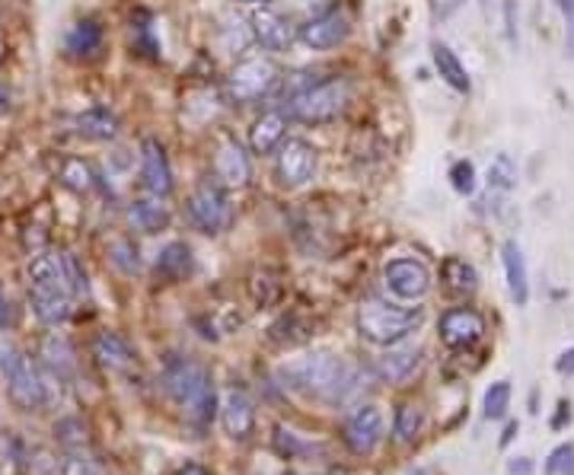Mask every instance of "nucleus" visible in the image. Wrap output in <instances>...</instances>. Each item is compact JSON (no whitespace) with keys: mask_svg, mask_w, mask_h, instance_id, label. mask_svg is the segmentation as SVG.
<instances>
[{"mask_svg":"<svg viewBox=\"0 0 574 475\" xmlns=\"http://www.w3.org/2000/svg\"><path fill=\"white\" fill-rule=\"evenodd\" d=\"M278 377L287 389H294L307 399H323V403L333 405L355 399L364 386V370L342 360L338 355H329V352L287 360L278 370Z\"/></svg>","mask_w":574,"mask_h":475,"instance_id":"obj_1","label":"nucleus"},{"mask_svg":"<svg viewBox=\"0 0 574 475\" xmlns=\"http://www.w3.org/2000/svg\"><path fill=\"white\" fill-rule=\"evenodd\" d=\"M164 386H167L169 399L182 408V415L191 425L205 428L215 422L220 405H217L215 380H211L208 367H201L198 360H189V357H176L167 364Z\"/></svg>","mask_w":574,"mask_h":475,"instance_id":"obj_2","label":"nucleus"},{"mask_svg":"<svg viewBox=\"0 0 574 475\" xmlns=\"http://www.w3.org/2000/svg\"><path fill=\"white\" fill-rule=\"evenodd\" d=\"M348 102H352V83L345 77L310 80L287 96V116L304 125H326L338 119Z\"/></svg>","mask_w":574,"mask_h":475,"instance_id":"obj_3","label":"nucleus"},{"mask_svg":"<svg viewBox=\"0 0 574 475\" xmlns=\"http://www.w3.org/2000/svg\"><path fill=\"white\" fill-rule=\"evenodd\" d=\"M422 326V307H389L386 300H364L358 307V333L370 345L393 348L399 342H406L408 335Z\"/></svg>","mask_w":574,"mask_h":475,"instance_id":"obj_4","label":"nucleus"},{"mask_svg":"<svg viewBox=\"0 0 574 475\" xmlns=\"http://www.w3.org/2000/svg\"><path fill=\"white\" fill-rule=\"evenodd\" d=\"M0 377L7 383L10 399L26 408V412H39L48 403V386L39 377L36 364L10 342H0Z\"/></svg>","mask_w":574,"mask_h":475,"instance_id":"obj_5","label":"nucleus"},{"mask_svg":"<svg viewBox=\"0 0 574 475\" xmlns=\"http://www.w3.org/2000/svg\"><path fill=\"white\" fill-rule=\"evenodd\" d=\"M189 220L195 224V230H201V234H208V237L224 234V230L234 224L230 195H227V189H224L217 179H205L198 189L191 191Z\"/></svg>","mask_w":574,"mask_h":475,"instance_id":"obj_6","label":"nucleus"},{"mask_svg":"<svg viewBox=\"0 0 574 475\" xmlns=\"http://www.w3.org/2000/svg\"><path fill=\"white\" fill-rule=\"evenodd\" d=\"M278 83V68L271 58H246L227 77V96L237 106H249L268 96Z\"/></svg>","mask_w":574,"mask_h":475,"instance_id":"obj_7","label":"nucleus"},{"mask_svg":"<svg viewBox=\"0 0 574 475\" xmlns=\"http://www.w3.org/2000/svg\"><path fill=\"white\" fill-rule=\"evenodd\" d=\"M316 172V147L304 138H285L275 150V179L287 191L304 189Z\"/></svg>","mask_w":574,"mask_h":475,"instance_id":"obj_8","label":"nucleus"},{"mask_svg":"<svg viewBox=\"0 0 574 475\" xmlns=\"http://www.w3.org/2000/svg\"><path fill=\"white\" fill-rule=\"evenodd\" d=\"M383 285L386 290L403 300V304H418L430 294V271L425 261L418 259H393L383 268Z\"/></svg>","mask_w":574,"mask_h":475,"instance_id":"obj_9","label":"nucleus"},{"mask_svg":"<svg viewBox=\"0 0 574 475\" xmlns=\"http://www.w3.org/2000/svg\"><path fill=\"white\" fill-rule=\"evenodd\" d=\"M348 451L358 453V456H367L380 447L383 441V412L377 405H358L348 422H345V431H342Z\"/></svg>","mask_w":574,"mask_h":475,"instance_id":"obj_10","label":"nucleus"},{"mask_svg":"<svg viewBox=\"0 0 574 475\" xmlns=\"http://www.w3.org/2000/svg\"><path fill=\"white\" fill-rule=\"evenodd\" d=\"M352 36V23L342 10H329V13H319L297 29V39L313 51H329L338 48L345 39Z\"/></svg>","mask_w":574,"mask_h":475,"instance_id":"obj_11","label":"nucleus"},{"mask_svg":"<svg viewBox=\"0 0 574 475\" xmlns=\"http://www.w3.org/2000/svg\"><path fill=\"white\" fill-rule=\"evenodd\" d=\"M437 335H441V342H444L447 348L459 352V348L476 345L478 338L485 335V319H482L473 307H454L441 316Z\"/></svg>","mask_w":574,"mask_h":475,"instance_id":"obj_12","label":"nucleus"},{"mask_svg":"<svg viewBox=\"0 0 574 475\" xmlns=\"http://www.w3.org/2000/svg\"><path fill=\"white\" fill-rule=\"evenodd\" d=\"M215 179L224 189H243L249 186L253 179V164H249V154L239 147L237 138H220L215 157Z\"/></svg>","mask_w":574,"mask_h":475,"instance_id":"obj_13","label":"nucleus"},{"mask_svg":"<svg viewBox=\"0 0 574 475\" xmlns=\"http://www.w3.org/2000/svg\"><path fill=\"white\" fill-rule=\"evenodd\" d=\"M141 179L150 195L167 198L172 195V167H169L167 147L157 138H144L141 141Z\"/></svg>","mask_w":574,"mask_h":475,"instance_id":"obj_14","label":"nucleus"},{"mask_svg":"<svg viewBox=\"0 0 574 475\" xmlns=\"http://www.w3.org/2000/svg\"><path fill=\"white\" fill-rule=\"evenodd\" d=\"M253 39L265 48V51H287V48L294 46V39H297V32H294V26L287 17H281L278 10H271V7H256V13H253Z\"/></svg>","mask_w":574,"mask_h":475,"instance_id":"obj_15","label":"nucleus"},{"mask_svg":"<svg viewBox=\"0 0 574 475\" xmlns=\"http://www.w3.org/2000/svg\"><path fill=\"white\" fill-rule=\"evenodd\" d=\"M220 425L234 437V441H246L256 425V403L249 399L246 389H230L220 403Z\"/></svg>","mask_w":574,"mask_h":475,"instance_id":"obj_16","label":"nucleus"},{"mask_svg":"<svg viewBox=\"0 0 574 475\" xmlns=\"http://www.w3.org/2000/svg\"><path fill=\"white\" fill-rule=\"evenodd\" d=\"M26 278H29V290H68V275H65V259L61 253H39L26 265Z\"/></svg>","mask_w":574,"mask_h":475,"instance_id":"obj_17","label":"nucleus"},{"mask_svg":"<svg viewBox=\"0 0 574 475\" xmlns=\"http://www.w3.org/2000/svg\"><path fill=\"white\" fill-rule=\"evenodd\" d=\"M422 367V352L418 348H389L386 355L374 364V374L380 377L383 383L389 386H403L406 380H412V374Z\"/></svg>","mask_w":574,"mask_h":475,"instance_id":"obj_18","label":"nucleus"},{"mask_svg":"<svg viewBox=\"0 0 574 475\" xmlns=\"http://www.w3.org/2000/svg\"><path fill=\"white\" fill-rule=\"evenodd\" d=\"M93 357L112 374H125L138 364L135 348L121 338L119 333H99L93 338Z\"/></svg>","mask_w":574,"mask_h":475,"instance_id":"obj_19","label":"nucleus"},{"mask_svg":"<svg viewBox=\"0 0 574 475\" xmlns=\"http://www.w3.org/2000/svg\"><path fill=\"white\" fill-rule=\"evenodd\" d=\"M287 135V112L281 109H268L249 128V147L253 154H275L278 144L285 141Z\"/></svg>","mask_w":574,"mask_h":475,"instance_id":"obj_20","label":"nucleus"},{"mask_svg":"<svg viewBox=\"0 0 574 475\" xmlns=\"http://www.w3.org/2000/svg\"><path fill=\"white\" fill-rule=\"evenodd\" d=\"M502 261H504V275H507V290H511V300L517 307H526L530 304V271H526L524 249L507 239L502 246Z\"/></svg>","mask_w":574,"mask_h":475,"instance_id":"obj_21","label":"nucleus"},{"mask_svg":"<svg viewBox=\"0 0 574 475\" xmlns=\"http://www.w3.org/2000/svg\"><path fill=\"white\" fill-rule=\"evenodd\" d=\"M29 304H32V313L39 316V323L61 326L71 319L73 294H68V290H29Z\"/></svg>","mask_w":574,"mask_h":475,"instance_id":"obj_22","label":"nucleus"},{"mask_svg":"<svg viewBox=\"0 0 574 475\" xmlns=\"http://www.w3.org/2000/svg\"><path fill=\"white\" fill-rule=\"evenodd\" d=\"M119 116L106 106H93L73 119V131L87 141H112V138H119Z\"/></svg>","mask_w":574,"mask_h":475,"instance_id":"obj_23","label":"nucleus"},{"mask_svg":"<svg viewBox=\"0 0 574 475\" xmlns=\"http://www.w3.org/2000/svg\"><path fill=\"white\" fill-rule=\"evenodd\" d=\"M430 58H434V71H437V77H441L451 90H456V93H469V90H473L469 71L463 68V61L456 58L454 48L437 42V46L430 48Z\"/></svg>","mask_w":574,"mask_h":475,"instance_id":"obj_24","label":"nucleus"},{"mask_svg":"<svg viewBox=\"0 0 574 475\" xmlns=\"http://www.w3.org/2000/svg\"><path fill=\"white\" fill-rule=\"evenodd\" d=\"M154 268H157V278H164V281H182V278H189L191 271H195L191 249L186 243H167L160 249Z\"/></svg>","mask_w":574,"mask_h":475,"instance_id":"obj_25","label":"nucleus"},{"mask_svg":"<svg viewBox=\"0 0 574 475\" xmlns=\"http://www.w3.org/2000/svg\"><path fill=\"white\" fill-rule=\"evenodd\" d=\"M128 224L135 230H141V234H157L169 224V208L160 205L157 195L154 198H138V201L128 205Z\"/></svg>","mask_w":574,"mask_h":475,"instance_id":"obj_26","label":"nucleus"},{"mask_svg":"<svg viewBox=\"0 0 574 475\" xmlns=\"http://www.w3.org/2000/svg\"><path fill=\"white\" fill-rule=\"evenodd\" d=\"M42 360L48 364V370H51L55 377H61V380L73 377V370H77L73 345L61 333L46 335V342H42Z\"/></svg>","mask_w":574,"mask_h":475,"instance_id":"obj_27","label":"nucleus"},{"mask_svg":"<svg viewBox=\"0 0 574 475\" xmlns=\"http://www.w3.org/2000/svg\"><path fill=\"white\" fill-rule=\"evenodd\" d=\"M102 39H106L102 26L96 23V20H80V23H73L71 29H68V36H65V51H68L71 58H93L96 51L102 48Z\"/></svg>","mask_w":574,"mask_h":475,"instance_id":"obj_28","label":"nucleus"},{"mask_svg":"<svg viewBox=\"0 0 574 475\" xmlns=\"http://www.w3.org/2000/svg\"><path fill=\"white\" fill-rule=\"evenodd\" d=\"M441 281H444V287H447L451 294L466 297V294H476L478 271L466 259H459V256H447L444 265H441Z\"/></svg>","mask_w":574,"mask_h":475,"instance_id":"obj_29","label":"nucleus"},{"mask_svg":"<svg viewBox=\"0 0 574 475\" xmlns=\"http://www.w3.org/2000/svg\"><path fill=\"white\" fill-rule=\"evenodd\" d=\"M425 425V412L418 408V405H399L396 408V422H393V434H396V441L399 444H412L415 437H418V431Z\"/></svg>","mask_w":574,"mask_h":475,"instance_id":"obj_30","label":"nucleus"},{"mask_svg":"<svg viewBox=\"0 0 574 475\" xmlns=\"http://www.w3.org/2000/svg\"><path fill=\"white\" fill-rule=\"evenodd\" d=\"M507 408H511V383H492L488 393H485V403H482V415H485L488 422H498V418L507 415Z\"/></svg>","mask_w":574,"mask_h":475,"instance_id":"obj_31","label":"nucleus"},{"mask_svg":"<svg viewBox=\"0 0 574 475\" xmlns=\"http://www.w3.org/2000/svg\"><path fill=\"white\" fill-rule=\"evenodd\" d=\"M517 186V164L507 157V154H498L492 164H488V189L511 191Z\"/></svg>","mask_w":574,"mask_h":475,"instance_id":"obj_32","label":"nucleus"},{"mask_svg":"<svg viewBox=\"0 0 574 475\" xmlns=\"http://www.w3.org/2000/svg\"><path fill=\"white\" fill-rule=\"evenodd\" d=\"M58 473L61 475H102L99 469V463L90 459L83 451H68L61 456V463H58Z\"/></svg>","mask_w":574,"mask_h":475,"instance_id":"obj_33","label":"nucleus"},{"mask_svg":"<svg viewBox=\"0 0 574 475\" xmlns=\"http://www.w3.org/2000/svg\"><path fill=\"white\" fill-rule=\"evenodd\" d=\"M451 186H454L456 195H463V198H469V195L476 191L478 179L473 160H456L454 167H451Z\"/></svg>","mask_w":574,"mask_h":475,"instance_id":"obj_34","label":"nucleus"},{"mask_svg":"<svg viewBox=\"0 0 574 475\" xmlns=\"http://www.w3.org/2000/svg\"><path fill=\"white\" fill-rule=\"evenodd\" d=\"M61 259H65V275H68L71 294L73 297H83L90 290V285H87V268L80 265V259L73 253H61Z\"/></svg>","mask_w":574,"mask_h":475,"instance_id":"obj_35","label":"nucleus"},{"mask_svg":"<svg viewBox=\"0 0 574 475\" xmlns=\"http://www.w3.org/2000/svg\"><path fill=\"white\" fill-rule=\"evenodd\" d=\"M61 179L77 191L93 189V172H90V167H87L83 160H68V164H65V172H61Z\"/></svg>","mask_w":574,"mask_h":475,"instance_id":"obj_36","label":"nucleus"},{"mask_svg":"<svg viewBox=\"0 0 574 475\" xmlns=\"http://www.w3.org/2000/svg\"><path fill=\"white\" fill-rule=\"evenodd\" d=\"M112 261L119 265L125 275H135V271H138V265H141V261H138V249H135L128 239L112 243Z\"/></svg>","mask_w":574,"mask_h":475,"instance_id":"obj_37","label":"nucleus"},{"mask_svg":"<svg viewBox=\"0 0 574 475\" xmlns=\"http://www.w3.org/2000/svg\"><path fill=\"white\" fill-rule=\"evenodd\" d=\"M550 475H574V444H562L558 451H552L550 463H546Z\"/></svg>","mask_w":574,"mask_h":475,"instance_id":"obj_38","label":"nucleus"},{"mask_svg":"<svg viewBox=\"0 0 574 475\" xmlns=\"http://www.w3.org/2000/svg\"><path fill=\"white\" fill-rule=\"evenodd\" d=\"M565 17V55L574 58V0H555Z\"/></svg>","mask_w":574,"mask_h":475,"instance_id":"obj_39","label":"nucleus"},{"mask_svg":"<svg viewBox=\"0 0 574 475\" xmlns=\"http://www.w3.org/2000/svg\"><path fill=\"white\" fill-rule=\"evenodd\" d=\"M504 23H507V42L517 48V23H514V0H504Z\"/></svg>","mask_w":574,"mask_h":475,"instance_id":"obj_40","label":"nucleus"},{"mask_svg":"<svg viewBox=\"0 0 574 475\" xmlns=\"http://www.w3.org/2000/svg\"><path fill=\"white\" fill-rule=\"evenodd\" d=\"M555 370H558L562 377H574V348H568V352H562V355H558Z\"/></svg>","mask_w":574,"mask_h":475,"instance_id":"obj_41","label":"nucleus"},{"mask_svg":"<svg viewBox=\"0 0 574 475\" xmlns=\"http://www.w3.org/2000/svg\"><path fill=\"white\" fill-rule=\"evenodd\" d=\"M507 473H511V475H530V473H533V463H530L526 456H521V459H511V463H507Z\"/></svg>","mask_w":574,"mask_h":475,"instance_id":"obj_42","label":"nucleus"},{"mask_svg":"<svg viewBox=\"0 0 574 475\" xmlns=\"http://www.w3.org/2000/svg\"><path fill=\"white\" fill-rule=\"evenodd\" d=\"M565 422H572V412H568V403L558 405V415L552 418V428H562Z\"/></svg>","mask_w":574,"mask_h":475,"instance_id":"obj_43","label":"nucleus"},{"mask_svg":"<svg viewBox=\"0 0 574 475\" xmlns=\"http://www.w3.org/2000/svg\"><path fill=\"white\" fill-rule=\"evenodd\" d=\"M7 326H10V304H7V297L0 290V329H7Z\"/></svg>","mask_w":574,"mask_h":475,"instance_id":"obj_44","label":"nucleus"},{"mask_svg":"<svg viewBox=\"0 0 574 475\" xmlns=\"http://www.w3.org/2000/svg\"><path fill=\"white\" fill-rule=\"evenodd\" d=\"M517 422H511V425H507V428H504V437H502V447H507V444H511V441H514V434H517Z\"/></svg>","mask_w":574,"mask_h":475,"instance_id":"obj_45","label":"nucleus"},{"mask_svg":"<svg viewBox=\"0 0 574 475\" xmlns=\"http://www.w3.org/2000/svg\"><path fill=\"white\" fill-rule=\"evenodd\" d=\"M7 109H10V90L0 83V112H7Z\"/></svg>","mask_w":574,"mask_h":475,"instance_id":"obj_46","label":"nucleus"},{"mask_svg":"<svg viewBox=\"0 0 574 475\" xmlns=\"http://www.w3.org/2000/svg\"><path fill=\"white\" fill-rule=\"evenodd\" d=\"M182 475H208V473H205L201 466H189V469H186V473H182Z\"/></svg>","mask_w":574,"mask_h":475,"instance_id":"obj_47","label":"nucleus"},{"mask_svg":"<svg viewBox=\"0 0 574 475\" xmlns=\"http://www.w3.org/2000/svg\"><path fill=\"white\" fill-rule=\"evenodd\" d=\"M237 3H265V0H237Z\"/></svg>","mask_w":574,"mask_h":475,"instance_id":"obj_48","label":"nucleus"},{"mask_svg":"<svg viewBox=\"0 0 574 475\" xmlns=\"http://www.w3.org/2000/svg\"><path fill=\"white\" fill-rule=\"evenodd\" d=\"M412 475H428V473H425V469H415V473H412Z\"/></svg>","mask_w":574,"mask_h":475,"instance_id":"obj_49","label":"nucleus"},{"mask_svg":"<svg viewBox=\"0 0 574 475\" xmlns=\"http://www.w3.org/2000/svg\"><path fill=\"white\" fill-rule=\"evenodd\" d=\"M478 3H485V0H478Z\"/></svg>","mask_w":574,"mask_h":475,"instance_id":"obj_50","label":"nucleus"}]
</instances>
